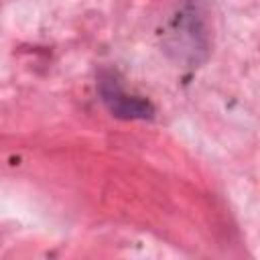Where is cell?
<instances>
[{
	"label": "cell",
	"mask_w": 260,
	"mask_h": 260,
	"mask_svg": "<svg viewBox=\"0 0 260 260\" xmlns=\"http://www.w3.org/2000/svg\"><path fill=\"white\" fill-rule=\"evenodd\" d=\"M100 95H102L106 108L118 118L146 120V118H152V114H154L152 104L144 98L126 93L114 73H102L100 75Z\"/></svg>",
	"instance_id": "6da1fadb"
}]
</instances>
